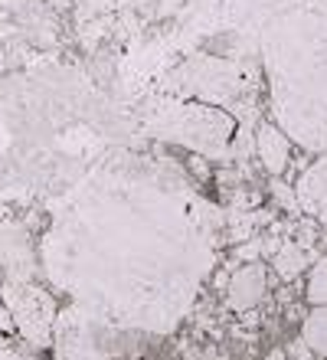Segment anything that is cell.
<instances>
[{
    "label": "cell",
    "mask_w": 327,
    "mask_h": 360,
    "mask_svg": "<svg viewBox=\"0 0 327 360\" xmlns=\"http://www.w3.org/2000/svg\"><path fill=\"white\" fill-rule=\"evenodd\" d=\"M271 108L304 148L327 144V20L288 13L269 30Z\"/></svg>",
    "instance_id": "6da1fadb"
},
{
    "label": "cell",
    "mask_w": 327,
    "mask_h": 360,
    "mask_svg": "<svg viewBox=\"0 0 327 360\" xmlns=\"http://www.w3.org/2000/svg\"><path fill=\"white\" fill-rule=\"evenodd\" d=\"M158 128H164L158 134L187 144V148L206 154V158H216L219 148L226 144V138H229V118L206 108V105H177L167 118H160Z\"/></svg>",
    "instance_id": "7a4b0ae2"
},
{
    "label": "cell",
    "mask_w": 327,
    "mask_h": 360,
    "mask_svg": "<svg viewBox=\"0 0 327 360\" xmlns=\"http://www.w3.org/2000/svg\"><path fill=\"white\" fill-rule=\"evenodd\" d=\"M4 304H7V314L13 328H17L30 344H49V328H53V314H56V304L39 285L33 282H10L4 285Z\"/></svg>",
    "instance_id": "3957f363"
},
{
    "label": "cell",
    "mask_w": 327,
    "mask_h": 360,
    "mask_svg": "<svg viewBox=\"0 0 327 360\" xmlns=\"http://www.w3.org/2000/svg\"><path fill=\"white\" fill-rule=\"evenodd\" d=\"M0 269L10 275V282H30L39 269L33 239L13 219L0 223Z\"/></svg>",
    "instance_id": "277c9868"
},
{
    "label": "cell",
    "mask_w": 327,
    "mask_h": 360,
    "mask_svg": "<svg viewBox=\"0 0 327 360\" xmlns=\"http://www.w3.org/2000/svg\"><path fill=\"white\" fill-rule=\"evenodd\" d=\"M298 203L308 210L311 217L327 223V154L318 164H311L304 177L298 180Z\"/></svg>",
    "instance_id": "5b68a950"
},
{
    "label": "cell",
    "mask_w": 327,
    "mask_h": 360,
    "mask_svg": "<svg viewBox=\"0 0 327 360\" xmlns=\"http://www.w3.org/2000/svg\"><path fill=\"white\" fill-rule=\"evenodd\" d=\"M265 295V266L252 262V266L239 269L229 282V304L236 311H249L255 302Z\"/></svg>",
    "instance_id": "8992f818"
},
{
    "label": "cell",
    "mask_w": 327,
    "mask_h": 360,
    "mask_svg": "<svg viewBox=\"0 0 327 360\" xmlns=\"http://www.w3.org/2000/svg\"><path fill=\"white\" fill-rule=\"evenodd\" d=\"M259 154H262V164L269 174H281L288 167V138L281 134V128L275 124H265L259 131Z\"/></svg>",
    "instance_id": "52a82bcc"
},
{
    "label": "cell",
    "mask_w": 327,
    "mask_h": 360,
    "mask_svg": "<svg viewBox=\"0 0 327 360\" xmlns=\"http://www.w3.org/2000/svg\"><path fill=\"white\" fill-rule=\"evenodd\" d=\"M304 344H308L314 354L327 357V308L314 311L308 321H304Z\"/></svg>",
    "instance_id": "ba28073f"
},
{
    "label": "cell",
    "mask_w": 327,
    "mask_h": 360,
    "mask_svg": "<svg viewBox=\"0 0 327 360\" xmlns=\"http://www.w3.org/2000/svg\"><path fill=\"white\" fill-rule=\"evenodd\" d=\"M308 298L314 304H327V259H321L308 282Z\"/></svg>",
    "instance_id": "9c48e42d"
},
{
    "label": "cell",
    "mask_w": 327,
    "mask_h": 360,
    "mask_svg": "<svg viewBox=\"0 0 327 360\" xmlns=\"http://www.w3.org/2000/svg\"><path fill=\"white\" fill-rule=\"evenodd\" d=\"M275 266L281 269V275H285V278H291L295 272H301V266H304V262H301V249L298 246H288L278 256V262H275Z\"/></svg>",
    "instance_id": "30bf717a"
},
{
    "label": "cell",
    "mask_w": 327,
    "mask_h": 360,
    "mask_svg": "<svg viewBox=\"0 0 327 360\" xmlns=\"http://www.w3.org/2000/svg\"><path fill=\"white\" fill-rule=\"evenodd\" d=\"M10 148H13V124H10L7 108L0 105V158H7Z\"/></svg>",
    "instance_id": "8fae6325"
},
{
    "label": "cell",
    "mask_w": 327,
    "mask_h": 360,
    "mask_svg": "<svg viewBox=\"0 0 327 360\" xmlns=\"http://www.w3.org/2000/svg\"><path fill=\"white\" fill-rule=\"evenodd\" d=\"M13 328V321H10V314H7V308L0 304V331H10Z\"/></svg>",
    "instance_id": "7c38bea8"
},
{
    "label": "cell",
    "mask_w": 327,
    "mask_h": 360,
    "mask_svg": "<svg viewBox=\"0 0 327 360\" xmlns=\"http://www.w3.org/2000/svg\"><path fill=\"white\" fill-rule=\"evenodd\" d=\"M0 360H20L17 354H10V351H0Z\"/></svg>",
    "instance_id": "4fadbf2b"
},
{
    "label": "cell",
    "mask_w": 327,
    "mask_h": 360,
    "mask_svg": "<svg viewBox=\"0 0 327 360\" xmlns=\"http://www.w3.org/2000/svg\"><path fill=\"white\" fill-rule=\"evenodd\" d=\"M0 282H4V275H0Z\"/></svg>",
    "instance_id": "5bb4252c"
}]
</instances>
